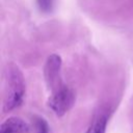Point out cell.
<instances>
[{
	"label": "cell",
	"instance_id": "obj_1",
	"mask_svg": "<svg viewBox=\"0 0 133 133\" xmlns=\"http://www.w3.org/2000/svg\"><path fill=\"white\" fill-rule=\"evenodd\" d=\"M25 95L24 76L14 62H9L4 71L3 112H8L19 107Z\"/></svg>",
	"mask_w": 133,
	"mask_h": 133
},
{
	"label": "cell",
	"instance_id": "obj_7",
	"mask_svg": "<svg viewBox=\"0 0 133 133\" xmlns=\"http://www.w3.org/2000/svg\"><path fill=\"white\" fill-rule=\"evenodd\" d=\"M39 9L44 12H49L53 8V0H36Z\"/></svg>",
	"mask_w": 133,
	"mask_h": 133
},
{
	"label": "cell",
	"instance_id": "obj_3",
	"mask_svg": "<svg viewBox=\"0 0 133 133\" xmlns=\"http://www.w3.org/2000/svg\"><path fill=\"white\" fill-rule=\"evenodd\" d=\"M60 68H61V58L57 54H51L45 64L44 68V74H45V80L49 88L52 89V91L59 86H61L60 82Z\"/></svg>",
	"mask_w": 133,
	"mask_h": 133
},
{
	"label": "cell",
	"instance_id": "obj_5",
	"mask_svg": "<svg viewBox=\"0 0 133 133\" xmlns=\"http://www.w3.org/2000/svg\"><path fill=\"white\" fill-rule=\"evenodd\" d=\"M107 121H108V117L106 113L98 114L85 133H105Z\"/></svg>",
	"mask_w": 133,
	"mask_h": 133
},
{
	"label": "cell",
	"instance_id": "obj_2",
	"mask_svg": "<svg viewBox=\"0 0 133 133\" xmlns=\"http://www.w3.org/2000/svg\"><path fill=\"white\" fill-rule=\"evenodd\" d=\"M74 102H75V95L73 90L64 85H61L52 91L48 104L56 115L61 116L72 108Z\"/></svg>",
	"mask_w": 133,
	"mask_h": 133
},
{
	"label": "cell",
	"instance_id": "obj_4",
	"mask_svg": "<svg viewBox=\"0 0 133 133\" xmlns=\"http://www.w3.org/2000/svg\"><path fill=\"white\" fill-rule=\"evenodd\" d=\"M28 124L18 116H10L0 126V133H28Z\"/></svg>",
	"mask_w": 133,
	"mask_h": 133
},
{
	"label": "cell",
	"instance_id": "obj_6",
	"mask_svg": "<svg viewBox=\"0 0 133 133\" xmlns=\"http://www.w3.org/2000/svg\"><path fill=\"white\" fill-rule=\"evenodd\" d=\"M35 129H36V133H48L49 132L48 124L42 117L35 118Z\"/></svg>",
	"mask_w": 133,
	"mask_h": 133
}]
</instances>
